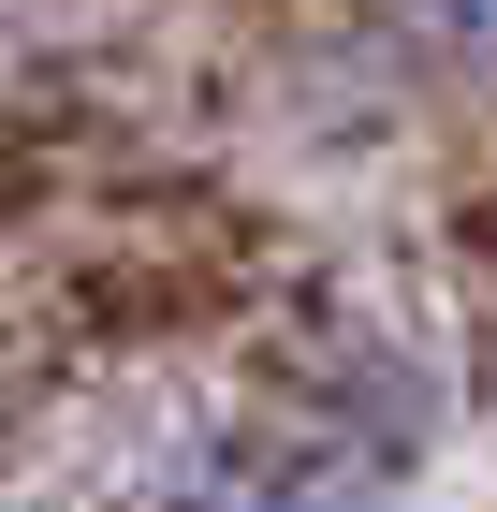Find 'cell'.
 Listing matches in <instances>:
<instances>
[{"mask_svg":"<svg viewBox=\"0 0 497 512\" xmlns=\"http://www.w3.org/2000/svg\"><path fill=\"white\" fill-rule=\"evenodd\" d=\"M161 512H366V483L337 439H220Z\"/></svg>","mask_w":497,"mask_h":512,"instance_id":"1","label":"cell"},{"mask_svg":"<svg viewBox=\"0 0 497 512\" xmlns=\"http://www.w3.org/2000/svg\"><path fill=\"white\" fill-rule=\"evenodd\" d=\"M424 15H439V44H454V59H497V0H424Z\"/></svg>","mask_w":497,"mask_h":512,"instance_id":"2","label":"cell"}]
</instances>
